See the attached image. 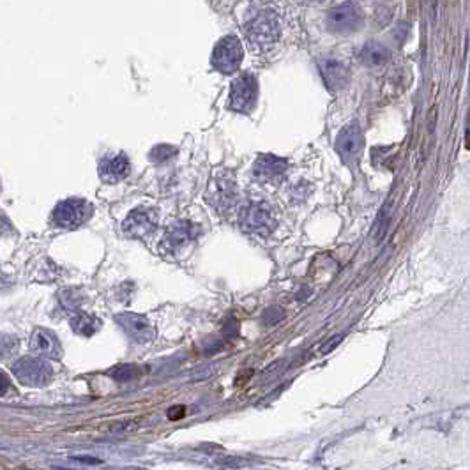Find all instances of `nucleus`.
<instances>
[{"instance_id":"nucleus-1","label":"nucleus","mask_w":470,"mask_h":470,"mask_svg":"<svg viewBox=\"0 0 470 470\" xmlns=\"http://www.w3.org/2000/svg\"><path fill=\"white\" fill-rule=\"evenodd\" d=\"M246 34H248L249 43L258 50H267L276 45L281 34V25L279 18L274 11L265 9L255 15L251 22L246 27Z\"/></svg>"},{"instance_id":"nucleus-2","label":"nucleus","mask_w":470,"mask_h":470,"mask_svg":"<svg viewBox=\"0 0 470 470\" xmlns=\"http://www.w3.org/2000/svg\"><path fill=\"white\" fill-rule=\"evenodd\" d=\"M239 225L249 233L269 235L276 228L274 211L265 202H249L239 211Z\"/></svg>"},{"instance_id":"nucleus-3","label":"nucleus","mask_w":470,"mask_h":470,"mask_svg":"<svg viewBox=\"0 0 470 470\" xmlns=\"http://www.w3.org/2000/svg\"><path fill=\"white\" fill-rule=\"evenodd\" d=\"M92 216L91 203L82 198H68L57 203L52 212V221L59 228L73 230L82 226Z\"/></svg>"},{"instance_id":"nucleus-4","label":"nucleus","mask_w":470,"mask_h":470,"mask_svg":"<svg viewBox=\"0 0 470 470\" xmlns=\"http://www.w3.org/2000/svg\"><path fill=\"white\" fill-rule=\"evenodd\" d=\"M325 25L332 34H354L362 25V11L354 2H346L338 8H332L328 13Z\"/></svg>"},{"instance_id":"nucleus-5","label":"nucleus","mask_w":470,"mask_h":470,"mask_svg":"<svg viewBox=\"0 0 470 470\" xmlns=\"http://www.w3.org/2000/svg\"><path fill=\"white\" fill-rule=\"evenodd\" d=\"M242 55H244V50H242V45L237 36H226L216 45L211 62L214 69H218L219 73L230 75V73H235L239 69L242 62Z\"/></svg>"},{"instance_id":"nucleus-6","label":"nucleus","mask_w":470,"mask_h":470,"mask_svg":"<svg viewBox=\"0 0 470 470\" xmlns=\"http://www.w3.org/2000/svg\"><path fill=\"white\" fill-rule=\"evenodd\" d=\"M13 375L25 385H32V388H39V385L48 384L53 376V369L45 359H34V358H23L18 359L15 365L11 366Z\"/></svg>"},{"instance_id":"nucleus-7","label":"nucleus","mask_w":470,"mask_h":470,"mask_svg":"<svg viewBox=\"0 0 470 470\" xmlns=\"http://www.w3.org/2000/svg\"><path fill=\"white\" fill-rule=\"evenodd\" d=\"M256 96H258V82L255 76L246 73L233 80L230 91V108L241 113L249 112L255 106Z\"/></svg>"},{"instance_id":"nucleus-8","label":"nucleus","mask_w":470,"mask_h":470,"mask_svg":"<svg viewBox=\"0 0 470 470\" xmlns=\"http://www.w3.org/2000/svg\"><path fill=\"white\" fill-rule=\"evenodd\" d=\"M158 226V212L152 207H136L122 223V230L128 237H145Z\"/></svg>"},{"instance_id":"nucleus-9","label":"nucleus","mask_w":470,"mask_h":470,"mask_svg":"<svg viewBox=\"0 0 470 470\" xmlns=\"http://www.w3.org/2000/svg\"><path fill=\"white\" fill-rule=\"evenodd\" d=\"M362 145H365V138L358 122L346 124L336 138V151L345 163H354L361 154Z\"/></svg>"},{"instance_id":"nucleus-10","label":"nucleus","mask_w":470,"mask_h":470,"mask_svg":"<svg viewBox=\"0 0 470 470\" xmlns=\"http://www.w3.org/2000/svg\"><path fill=\"white\" fill-rule=\"evenodd\" d=\"M286 168H288V163L283 158L272 154H262L256 158L255 165H253V175H255L256 181L260 182H279L285 177Z\"/></svg>"},{"instance_id":"nucleus-11","label":"nucleus","mask_w":470,"mask_h":470,"mask_svg":"<svg viewBox=\"0 0 470 470\" xmlns=\"http://www.w3.org/2000/svg\"><path fill=\"white\" fill-rule=\"evenodd\" d=\"M196 235H198L196 225H193L191 221H177L166 230V233L163 235L161 246L168 253L179 251L184 246H188L189 242L195 241Z\"/></svg>"},{"instance_id":"nucleus-12","label":"nucleus","mask_w":470,"mask_h":470,"mask_svg":"<svg viewBox=\"0 0 470 470\" xmlns=\"http://www.w3.org/2000/svg\"><path fill=\"white\" fill-rule=\"evenodd\" d=\"M117 322L126 331V335L131 336L135 342L138 343H149L154 339V325L149 322L143 315H136V313H121L117 315Z\"/></svg>"},{"instance_id":"nucleus-13","label":"nucleus","mask_w":470,"mask_h":470,"mask_svg":"<svg viewBox=\"0 0 470 470\" xmlns=\"http://www.w3.org/2000/svg\"><path fill=\"white\" fill-rule=\"evenodd\" d=\"M318 68L325 85L329 87V91L336 92L345 89L350 80V69L345 62L332 59V57H325V59H320Z\"/></svg>"},{"instance_id":"nucleus-14","label":"nucleus","mask_w":470,"mask_h":470,"mask_svg":"<svg viewBox=\"0 0 470 470\" xmlns=\"http://www.w3.org/2000/svg\"><path fill=\"white\" fill-rule=\"evenodd\" d=\"M98 172L103 182L115 184V182H121L122 179L128 177L129 172H131V165H129V159L126 154L106 156L99 161Z\"/></svg>"},{"instance_id":"nucleus-15","label":"nucleus","mask_w":470,"mask_h":470,"mask_svg":"<svg viewBox=\"0 0 470 470\" xmlns=\"http://www.w3.org/2000/svg\"><path fill=\"white\" fill-rule=\"evenodd\" d=\"M31 350L39 358L59 359L62 358V346L59 338L48 329H36L31 336Z\"/></svg>"},{"instance_id":"nucleus-16","label":"nucleus","mask_w":470,"mask_h":470,"mask_svg":"<svg viewBox=\"0 0 470 470\" xmlns=\"http://www.w3.org/2000/svg\"><path fill=\"white\" fill-rule=\"evenodd\" d=\"M391 59V52L380 43H368L365 48L361 50V62L368 68H382Z\"/></svg>"},{"instance_id":"nucleus-17","label":"nucleus","mask_w":470,"mask_h":470,"mask_svg":"<svg viewBox=\"0 0 470 470\" xmlns=\"http://www.w3.org/2000/svg\"><path fill=\"white\" fill-rule=\"evenodd\" d=\"M69 324H71L73 331H75L76 335L82 336L96 335V332L99 331V328H101V322H99L96 316L87 315V313H75V315H71Z\"/></svg>"},{"instance_id":"nucleus-18","label":"nucleus","mask_w":470,"mask_h":470,"mask_svg":"<svg viewBox=\"0 0 470 470\" xmlns=\"http://www.w3.org/2000/svg\"><path fill=\"white\" fill-rule=\"evenodd\" d=\"M175 154H177V151H175L172 145H158L151 151V159H154V161L158 163H163L172 159Z\"/></svg>"},{"instance_id":"nucleus-19","label":"nucleus","mask_w":470,"mask_h":470,"mask_svg":"<svg viewBox=\"0 0 470 470\" xmlns=\"http://www.w3.org/2000/svg\"><path fill=\"white\" fill-rule=\"evenodd\" d=\"M388 225H389V214H388V209H385V211H382L379 214V219H376V223H375V228H373V235H375L376 242H379L380 239L385 235Z\"/></svg>"},{"instance_id":"nucleus-20","label":"nucleus","mask_w":470,"mask_h":470,"mask_svg":"<svg viewBox=\"0 0 470 470\" xmlns=\"http://www.w3.org/2000/svg\"><path fill=\"white\" fill-rule=\"evenodd\" d=\"M115 372L117 373H122V375L115 376L117 380H122V382H124V380L133 379V376H136V369L133 368V366H121V368H117Z\"/></svg>"},{"instance_id":"nucleus-21","label":"nucleus","mask_w":470,"mask_h":470,"mask_svg":"<svg viewBox=\"0 0 470 470\" xmlns=\"http://www.w3.org/2000/svg\"><path fill=\"white\" fill-rule=\"evenodd\" d=\"M339 342H342V336H336V338H332L331 342L328 343V346H325V348H322V352H324V354H328V352H331V350L335 348L336 343H339Z\"/></svg>"},{"instance_id":"nucleus-22","label":"nucleus","mask_w":470,"mask_h":470,"mask_svg":"<svg viewBox=\"0 0 470 470\" xmlns=\"http://www.w3.org/2000/svg\"><path fill=\"white\" fill-rule=\"evenodd\" d=\"M465 145H467V149H470V113H469V121H467V136H465Z\"/></svg>"},{"instance_id":"nucleus-23","label":"nucleus","mask_w":470,"mask_h":470,"mask_svg":"<svg viewBox=\"0 0 470 470\" xmlns=\"http://www.w3.org/2000/svg\"><path fill=\"white\" fill-rule=\"evenodd\" d=\"M4 385H8V382H6V376H4ZM6 389H8V388L2 389V395H6Z\"/></svg>"},{"instance_id":"nucleus-24","label":"nucleus","mask_w":470,"mask_h":470,"mask_svg":"<svg viewBox=\"0 0 470 470\" xmlns=\"http://www.w3.org/2000/svg\"><path fill=\"white\" fill-rule=\"evenodd\" d=\"M315 2H322V0H315Z\"/></svg>"}]
</instances>
